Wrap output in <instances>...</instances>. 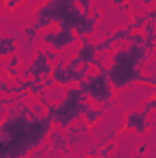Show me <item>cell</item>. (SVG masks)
Instances as JSON below:
<instances>
[{
  "label": "cell",
  "instance_id": "obj_1",
  "mask_svg": "<svg viewBox=\"0 0 156 158\" xmlns=\"http://www.w3.org/2000/svg\"><path fill=\"white\" fill-rule=\"evenodd\" d=\"M53 123L48 114L37 116L28 105L15 103L0 125L2 158H22L39 149L50 136Z\"/></svg>",
  "mask_w": 156,
  "mask_h": 158
},
{
  "label": "cell",
  "instance_id": "obj_2",
  "mask_svg": "<svg viewBox=\"0 0 156 158\" xmlns=\"http://www.w3.org/2000/svg\"><path fill=\"white\" fill-rule=\"evenodd\" d=\"M90 4L92 0H48L37 9L33 28L39 31L55 22L61 30H74L79 37H88L94 33L96 24L101 17L97 9L92 17H88L92 7Z\"/></svg>",
  "mask_w": 156,
  "mask_h": 158
},
{
  "label": "cell",
  "instance_id": "obj_3",
  "mask_svg": "<svg viewBox=\"0 0 156 158\" xmlns=\"http://www.w3.org/2000/svg\"><path fill=\"white\" fill-rule=\"evenodd\" d=\"M153 50L143 46H129L127 50H117L112 53V66L107 70L112 86L116 90L127 88L132 83H143L142 66L147 63Z\"/></svg>",
  "mask_w": 156,
  "mask_h": 158
},
{
  "label": "cell",
  "instance_id": "obj_4",
  "mask_svg": "<svg viewBox=\"0 0 156 158\" xmlns=\"http://www.w3.org/2000/svg\"><path fill=\"white\" fill-rule=\"evenodd\" d=\"M88 101V98L79 90V86H70L66 90L64 99L59 105H53L46 99L44 94L39 96V103L44 105L46 114L53 119L55 123H59L61 129H66L72 121H77L84 114V103Z\"/></svg>",
  "mask_w": 156,
  "mask_h": 158
},
{
  "label": "cell",
  "instance_id": "obj_5",
  "mask_svg": "<svg viewBox=\"0 0 156 158\" xmlns=\"http://www.w3.org/2000/svg\"><path fill=\"white\" fill-rule=\"evenodd\" d=\"M83 85H84V88H86V92H88V98L92 99V101H96V103H101V105H107V103H110V99H112V83H110V79L107 74H101V72H97L96 76H90V77H86L84 81H81Z\"/></svg>",
  "mask_w": 156,
  "mask_h": 158
},
{
  "label": "cell",
  "instance_id": "obj_6",
  "mask_svg": "<svg viewBox=\"0 0 156 158\" xmlns=\"http://www.w3.org/2000/svg\"><path fill=\"white\" fill-rule=\"evenodd\" d=\"M51 72L53 68L50 66V59L46 57V52L44 50H37V55L35 59L31 61V64L26 68V76L31 79H35L37 83H42V79H50L51 77Z\"/></svg>",
  "mask_w": 156,
  "mask_h": 158
},
{
  "label": "cell",
  "instance_id": "obj_7",
  "mask_svg": "<svg viewBox=\"0 0 156 158\" xmlns=\"http://www.w3.org/2000/svg\"><path fill=\"white\" fill-rule=\"evenodd\" d=\"M77 37L79 35L74 30H61V28H59V31L46 33V35H44V42L50 44L53 50H63V48L74 44V42L77 40Z\"/></svg>",
  "mask_w": 156,
  "mask_h": 158
},
{
  "label": "cell",
  "instance_id": "obj_8",
  "mask_svg": "<svg viewBox=\"0 0 156 158\" xmlns=\"http://www.w3.org/2000/svg\"><path fill=\"white\" fill-rule=\"evenodd\" d=\"M136 131L138 134H145L147 129H149V119H147V114H143L142 110H132L127 114V119H125V125L121 127V131Z\"/></svg>",
  "mask_w": 156,
  "mask_h": 158
},
{
  "label": "cell",
  "instance_id": "obj_9",
  "mask_svg": "<svg viewBox=\"0 0 156 158\" xmlns=\"http://www.w3.org/2000/svg\"><path fill=\"white\" fill-rule=\"evenodd\" d=\"M81 39V50L77 52V57L81 61V64H94L97 61V50H96V44H92L86 35L79 37Z\"/></svg>",
  "mask_w": 156,
  "mask_h": 158
},
{
  "label": "cell",
  "instance_id": "obj_10",
  "mask_svg": "<svg viewBox=\"0 0 156 158\" xmlns=\"http://www.w3.org/2000/svg\"><path fill=\"white\" fill-rule=\"evenodd\" d=\"M17 37L13 35H2L0 37V57H11L15 53Z\"/></svg>",
  "mask_w": 156,
  "mask_h": 158
},
{
  "label": "cell",
  "instance_id": "obj_11",
  "mask_svg": "<svg viewBox=\"0 0 156 158\" xmlns=\"http://www.w3.org/2000/svg\"><path fill=\"white\" fill-rule=\"evenodd\" d=\"M50 138H51V142H53V151L61 149L63 153L68 155V138H66V136H63V134H59V132H50Z\"/></svg>",
  "mask_w": 156,
  "mask_h": 158
},
{
  "label": "cell",
  "instance_id": "obj_12",
  "mask_svg": "<svg viewBox=\"0 0 156 158\" xmlns=\"http://www.w3.org/2000/svg\"><path fill=\"white\" fill-rule=\"evenodd\" d=\"M114 142H107L101 149H99V156L101 158H110V151H114Z\"/></svg>",
  "mask_w": 156,
  "mask_h": 158
},
{
  "label": "cell",
  "instance_id": "obj_13",
  "mask_svg": "<svg viewBox=\"0 0 156 158\" xmlns=\"http://www.w3.org/2000/svg\"><path fill=\"white\" fill-rule=\"evenodd\" d=\"M18 63H20V57H18L17 53H13V55L9 57V63H4V66L7 64V66H13V68H17V66H18Z\"/></svg>",
  "mask_w": 156,
  "mask_h": 158
},
{
  "label": "cell",
  "instance_id": "obj_14",
  "mask_svg": "<svg viewBox=\"0 0 156 158\" xmlns=\"http://www.w3.org/2000/svg\"><path fill=\"white\" fill-rule=\"evenodd\" d=\"M0 90H2L4 94H11V86L6 83V79H2V81H0Z\"/></svg>",
  "mask_w": 156,
  "mask_h": 158
},
{
  "label": "cell",
  "instance_id": "obj_15",
  "mask_svg": "<svg viewBox=\"0 0 156 158\" xmlns=\"http://www.w3.org/2000/svg\"><path fill=\"white\" fill-rule=\"evenodd\" d=\"M112 4H114L116 7H123V6L127 4V0H112Z\"/></svg>",
  "mask_w": 156,
  "mask_h": 158
},
{
  "label": "cell",
  "instance_id": "obj_16",
  "mask_svg": "<svg viewBox=\"0 0 156 158\" xmlns=\"http://www.w3.org/2000/svg\"><path fill=\"white\" fill-rule=\"evenodd\" d=\"M147 15H149V20H151V19H153V20H156V2H154V9H153L151 13H147Z\"/></svg>",
  "mask_w": 156,
  "mask_h": 158
},
{
  "label": "cell",
  "instance_id": "obj_17",
  "mask_svg": "<svg viewBox=\"0 0 156 158\" xmlns=\"http://www.w3.org/2000/svg\"><path fill=\"white\" fill-rule=\"evenodd\" d=\"M46 57L51 61V59H55V57H57V52H46Z\"/></svg>",
  "mask_w": 156,
  "mask_h": 158
},
{
  "label": "cell",
  "instance_id": "obj_18",
  "mask_svg": "<svg viewBox=\"0 0 156 158\" xmlns=\"http://www.w3.org/2000/svg\"><path fill=\"white\" fill-rule=\"evenodd\" d=\"M156 0H143V4H145V6H151V4H154Z\"/></svg>",
  "mask_w": 156,
  "mask_h": 158
}]
</instances>
